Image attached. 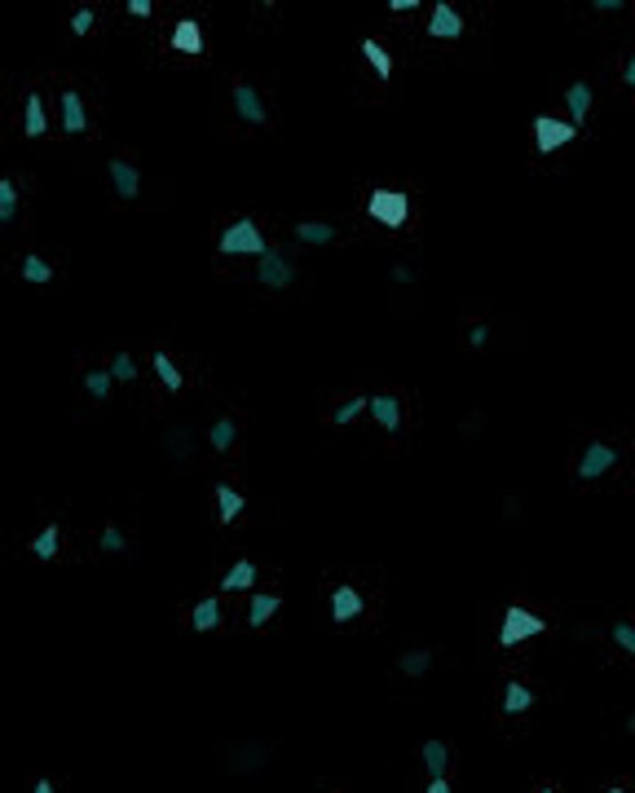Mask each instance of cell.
<instances>
[{"label": "cell", "mask_w": 635, "mask_h": 793, "mask_svg": "<svg viewBox=\"0 0 635 793\" xmlns=\"http://www.w3.org/2000/svg\"><path fill=\"white\" fill-rule=\"evenodd\" d=\"M336 234H340V229L331 226V221H296V226H291V238H296L300 247H327V242H336Z\"/></svg>", "instance_id": "obj_13"}, {"label": "cell", "mask_w": 635, "mask_h": 793, "mask_svg": "<svg viewBox=\"0 0 635 793\" xmlns=\"http://www.w3.org/2000/svg\"><path fill=\"white\" fill-rule=\"evenodd\" d=\"M256 282H260L265 291H287V287L296 282V265H291L278 247H269V251L256 260Z\"/></svg>", "instance_id": "obj_5"}, {"label": "cell", "mask_w": 635, "mask_h": 793, "mask_svg": "<svg viewBox=\"0 0 635 793\" xmlns=\"http://www.w3.org/2000/svg\"><path fill=\"white\" fill-rule=\"evenodd\" d=\"M371 419L380 424L388 437H397V432H401V401H397L393 393H376V397H371Z\"/></svg>", "instance_id": "obj_11"}, {"label": "cell", "mask_w": 635, "mask_h": 793, "mask_svg": "<svg viewBox=\"0 0 635 793\" xmlns=\"http://www.w3.org/2000/svg\"><path fill=\"white\" fill-rule=\"evenodd\" d=\"M256 577H260V568L252 565V560H239V565H230V573L221 577V591H252L256 586Z\"/></svg>", "instance_id": "obj_21"}, {"label": "cell", "mask_w": 635, "mask_h": 793, "mask_svg": "<svg viewBox=\"0 0 635 793\" xmlns=\"http://www.w3.org/2000/svg\"><path fill=\"white\" fill-rule=\"evenodd\" d=\"M111 384H115L111 370H84V393H89L93 401H107V397H111Z\"/></svg>", "instance_id": "obj_31"}, {"label": "cell", "mask_w": 635, "mask_h": 793, "mask_svg": "<svg viewBox=\"0 0 635 793\" xmlns=\"http://www.w3.org/2000/svg\"><path fill=\"white\" fill-rule=\"evenodd\" d=\"M111 190H115L124 203H132V199L141 194V177H137V168H132L128 159H111Z\"/></svg>", "instance_id": "obj_12"}, {"label": "cell", "mask_w": 635, "mask_h": 793, "mask_svg": "<svg viewBox=\"0 0 635 793\" xmlns=\"http://www.w3.org/2000/svg\"><path fill=\"white\" fill-rule=\"evenodd\" d=\"M362 410H371V397H349V401H340V406L331 410V424H336V428H349Z\"/></svg>", "instance_id": "obj_28"}, {"label": "cell", "mask_w": 635, "mask_h": 793, "mask_svg": "<svg viewBox=\"0 0 635 793\" xmlns=\"http://www.w3.org/2000/svg\"><path fill=\"white\" fill-rule=\"evenodd\" d=\"M419 9V0H388V13H410Z\"/></svg>", "instance_id": "obj_40"}, {"label": "cell", "mask_w": 635, "mask_h": 793, "mask_svg": "<svg viewBox=\"0 0 635 793\" xmlns=\"http://www.w3.org/2000/svg\"><path fill=\"white\" fill-rule=\"evenodd\" d=\"M230 767H234V772H260V767H265V745H239Z\"/></svg>", "instance_id": "obj_32"}, {"label": "cell", "mask_w": 635, "mask_h": 793, "mask_svg": "<svg viewBox=\"0 0 635 793\" xmlns=\"http://www.w3.org/2000/svg\"><path fill=\"white\" fill-rule=\"evenodd\" d=\"M605 793H627V789H605Z\"/></svg>", "instance_id": "obj_47"}, {"label": "cell", "mask_w": 635, "mask_h": 793, "mask_svg": "<svg viewBox=\"0 0 635 793\" xmlns=\"http://www.w3.org/2000/svg\"><path fill=\"white\" fill-rule=\"evenodd\" d=\"M221 617H226V613H221V599H217V595H208V599H199V604H194L190 626L203 635V630H217V626H221Z\"/></svg>", "instance_id": "obj_18"}, {"label": "cell", "mask_w": 635, "mask_h": 793, "mask_svg": "<svg viewBox=\"0 0 635 793\" xmlns=\"http://www.w3.org/2000/svg\"><path fill=\"white\" fill-rule=\"evenodd\" d=\"M18 221V186L9 177H0V226L9 229Z\"/></svg>", "instance_id": "obj_29"}, {"label": "cell", "mask_w": 635, "mask_h": 793, "mask_svg": "<svg viewBox=\"0 0 635 793\" xmlns=\"http://www.w3.org/2000/svg\"><path fill=\"white\" fill-rule=\"evenodd\" d=\"M234 115H239L243 123H265V119H269L265 102H260V93H256L248 80H239V84H234Z\"/></svg>", "instance_id": "obj_10"}, {"label": "cell", "mask_w": 635, "mask_h": 793, "mask_svg": "<svg viewBox=\"0 0 635 793\" xmlns=\"http://www.w3.org/2000/svg\"><path fill=\"white\" fill-rule=\"evenodd\" d=\"M609 635H614V644H618V648H627V653L635 657V626H631V622H614V630H609Z\"/></svg>", "instance_id": "obj_35"}, {"label": "cell", "mask_w": 635, "mask_h": 793, "mask_svg": "<svg viewBox=\"0 0 635 793\" xmlns=\"http://www.w3.org/2000/svg\"><path fill=\"white\" fill-rule=\"evenodd\" d=\"M618 467V450L605 446V441H587V450L578 458V480H600Z\"/></svg>", "instance_id": "obj_6"}, {"label": "cell", "mask_w": 635, "mask_h": 793, "mask_svg": "<svg viewBox=\"0 0 635 793\" xmlns=\"http://www.w3.org/2000/svg\"><path fill=\"white\" fill-rule=\"evenodd\" d=\"M234 441H239V419L221 415V419H217V424L208 428V446H212L217 454H226L230 446H234Z\"/></svg>", "instance_id": "obj_22"}, {"label": "cell", "mask_w": 635, "mask_h": 793, "mask_svg": "<svg viewBox=\"0 0 635 793\" xmlns=\"http://www.w3.org/2000/svg\"><path fill=\"white\" fill-rule=\"evenodd\" d=\"M367 217L384 229H401L406 226V217H410V194H401V190H371V199H367Z\"/></svg>", "instance_id": "obj_3"}, {"label": "cell", "mask_w": 635, "mask_h": 793, "mask_svg": "<svg viewBox=\"0 0 635 793\" xmlns=\"http://www.w3.org/2000/svg\"><path fill=\"white\" fill-rule=\"evenodd\" d=\"M98 547H102L107 556H120V551H128V547H124V529L107 525V529H102V538H98Z\"/></svg>", "instance_id": "obj_34"}, {"label": "cell", "mask_w": 635, "mask_h": 793, "mask_svg": "<svg viewBox=\"0 0 635 793\" xmlns=\"http://www.w3.org/2000/svg\"><path fill=\"white\" fill-rule=\"evenodd\" d=\"M22 132H27V137H44V132H49V115H44V102H40V93H27Z\"/></svg>", "instance_id": "obj_20"}, {"label": "cell", "mask_w": 635, "mask_h": 793, "mask_svg": "<svg viewBox=\"0 0 635 793\" xmlns=\"http://www.w3.org/2000/svg\"><path fill=\"white\" fill-rule=\"evenodd\" d=\"M578 137V128L569 119H556V115H534V150L538 155H556L560 146H569Z\"/></svg>", "instance_id": "obj_4"}, {"label": "cell", "mask_w": 635, "mask_h": 793, "mask_svg": "<svg viewBox=\"0 0 635 793\" xmlns=\"http://www.w3.org/2000/svg\"><path fill=\"white\" fill-rule=\"evenodd\" d=\"M565 102H569V123L578 128V123L587 119V111H591L596 93H591V84H587V80H574V84L565 89Z\"/></svg>", "instance_id": "obj_16"}, {"label": "cell", "mask_w": 635, "mask_h": 793, "mask_svg": "<svg viewBox=\"0 0 635 793\" xmlns=\"http://www.w3.org/2000/svg\"><path fill=\"white\" fill-rule=\"evenodd\" d=\"M168 450L172 454H190V432L181 428V432H168Z\"/></svg>", "instance_id": "obj_37"}, {"label": "cell", "mask_w": 635, "mask_h": 793, "mask_svg": "<svg viewBox=\"0 0 635 793\" xmlns=\"http://www.w3.org/2000/svg\"><path fill=\"white\" fill-rule=\"evenodd\" d=\"M428 36H433V40H459V36H464V18H459V9L446 4V0H437L433 13H428Z\"/></svg>", "instance_id": "obj_7"}, {"label": "cell", "mask_w": 635, "mask_h": 793, "mask_svg": "<svg viewBox=\"0 0 635 793\" xmlns=\"http://www.w3.org/2000/svg\"><path fill=\"white\" fill-rule=\"evenodd\" d=\"M282 608V595H274V591H252V604H248V626L260 630V626H269V617Z\"/></svg>", "instance_id": "obj_14"}, {"label": "cell", "mask_w": 635, "mask_h": 793, "mask_svg": "<svg viewBox=\"0 0 635 793\" xmlns=\"http://www.w3.org/2000/svg\"><path fill=\"white\" fill-rule=\"evenodd\" d=\"M419 758H424V767H428V776L437 781V776H446V767H450V745H446V741H424V749H419Z\"/></svg>", "instance_id": "obj_19"}, {"label": "cell", "mask_w": 635, "mask_h": 793, "mask_svg": "<svg viewBox=\"0 0 635 793\" xmlns=\"http://www.w3.org/2000/svg\"><path fill=\"white\" fill-rule=\"evenodd\" d=\"M529 705H534V687L508 683V692H504V714H525Z\"/></svg>", "instance_id": "obj_30"}, {"label": "cell", "mask_w": 635, "mask_h": 793, "mask_svg": "<svg viewBox=\"0 0 635 793\" xmlns=\"http://www.w3.org/2000/svg\"><path fill=\"white\" fill-rule=\"evenodd\" d=\"M543 630H547V622L538 613H529L520 604H508L504 617H499V648H516V644H525V639H534Z\"/></svg>", "instance_id": "obj_2"}, {"label": "cell", "mask_w": 635, "mask_h": 793, "mask_svg": "<svg viewBox=\"0 0 635 793\" xmlns=\"http://www.w3.org/2000/svg\"><path fill=\"white\" fill-rule=\"evenodd\" d=\"M31 793H53V785H49V781H36V789Z\"/></svg>", "instance_id": "obj_45"}, {"label": "cell", "mask_w": 635, "mask_h": 793, "mask_svg": "<svg viewBox=\"0 0 635 793\" xmlns=\"http://www.w3.org/2000/svg\"><path fill=\"white\" fill-rule=\"evenodd\" d=\"M428 793H455V789H450L446 776H437V781H428Z\"/></svg>", "instance_id": "obj_44"}, {"label": "cell", "mask_w": 635, "mask_h": 793, "mask_svg": "<svg viewBox=\"0 0 635 793\" xmlns=\"http://www.w3.org/2000/svg\"><path fill=\"white\" fill-rule=\"evenodd\" d=\"M58 543H62V525H44V529L31 538V556H36V560H53V556H58Z\"/></svg>", "instance_id": "obj_23"}, {"label": "cell", "mask_w": 635, "mask_h": 793, "mask_svg": "<svg viewBox=\"0 0 635 793\" xmlns=\"http://www.w3.org/2000/svg\"><path fill=\"white\" fill-rule=\"evenodd\" d=\"M243 507H248V498L234 489V485H217V516H221V525H234L239 516H243Z\"/></svg>", "instance_id": "obj_17"}, {"label": "cell", "mask_w": 635, "mask_h": 793, "mask_svg": "<svg viewBox=\"0 0 635 793\" xmlns=\"http://www.w3.org/2000/svg\"><path fill=\"white\" fill-rule=\"evenodd\" d=\"M627 732H631V736H635V710H631V714H627Z\"/></svg>", "instance_id": "obj_46"}, {"label": "cell", "mask_w": 635, "mask_h": 793, "mask_svg": "<svg viewBox=\"0 0 635 793\" xmlns=\"http://www.w3.org/2000/svg\"><path fill=\"white\" fill-rule=\"evenodd\" d=\"M358 617H362V595H358V586L340 582V586L331 591V622H336V626H349V622H358Z\"/></svg>", "instance_id": "obj_8"}, {"label": "cell", "mask_w": 635, "mask_h": 793, "mask_svg": "<svg viewBox=\"0 0 635 793\" xmlns=\"http://www.w3.org/2000/svg\"><path fill=\"white\" fill-rule=\"evenodd\" d=\"M538 793H556V789H538Z\"/></svg>", "instance_id": "obj_48"}, {"label": "cell", "mask_w": 635, "mask_h": 793, "mask_svg": "<svg viewBox=\"0 0 635 793\" xmlns=\"http://www.w3.org/2000/svg\"><path fill=\"white\" fill-rule=\"evenodd\" d=\"M623 84H627V89H635V53L627 58V67H623Z\"/></svg>", "instance_id": "obj_43"}, {"label": "cell", "mask_w": 635, "mask_h": 793, "mask_svg": "<svg viewBox=\"0 0 635 793\" xmlns=\"http://www.w3.org/2000/svg\"><path fill=\"white\" fill-rule=\"evenodd\" d=\"M217 251L221 256H252V260H260L269 251V242H265V234H260V226H256L252 217H239V221H230V226L221 229Z\"/></svg>", "instance_id": "obj_1"}, {"label": "cell", "mask_w": 635, "mask_h": 793, "mask_svg": "<svg viewBox=\"0 0 635 793\" xmlns=\"http://www.w3.org/2000/svg\"><path fill=\"white\" fill-rule=\"evenodd\" d=\"M172 49H177V53H190V58L203 53V27H199L194 18H181V22L172 27Z\"/></svg>", "instance_id": "obj_15"}, {"label": "cell", "mask_w": 635, "mask_h": 793, "mask_svg": "<svg viewBox=\"0 0 635 793\" xmlns=\"http://www.w3.org/2000/svg\"><path fill=\"white\" fill-rule=\"evenodd\" d=\"M591 9H596V13H623L627 4H623V0H591Z\"/></svg>", "instance_id": "obj_39"}, {"label": "cell", "mask_w": 635, "mask_h": 793, "mask_svg": "<svg viewBox=\"0 0 635 793\" xmlns=\"http://www.w3.org/2000/svg\"><path fill=\"white\" fill-rule=\"evenodd\" d=\"M428 666H433V653H428V648H410V653H401V657H397V670H401L406 679L428 675Z\"/></svg>", "instance_id": "obj_25"}, {"label": "cell", "mask_w": 635, "mask_h": 793, "mask_svg": "<svg viewBox=\"0 0 635 793\" xmlns=\"http://www.w3.org/2000/svg\"><path fill=\"white\" fill-rule=\"evenodd\" d=\"M150 366H155V375H159V384H163L168 393H181V370L172 366V357H168V353H155V357H150Z\"/></svg>", "instance_id": "obj_27"}, {"label": "cell", "mask_w": 635, "mask_h": 793, "mask_svg": "<svg viewBox=\"0 0 635 793\" xmlns=\"http://www.w3.org/2000/svg\"><path fill=\"white\" fill-rule=\"evenodd\" d=\"M468 344H472V348H486V344H490V327H486V322L468 327Z\"/></svg>", "instance_id": "obj_38"}, {"label": "cell", "mask_w": 635, "mask_h": 793, "mask_svg": "<svg viewBox=\"0 0 635 793\" xmlns=\"http://www.w3.org/2000/svg\"><path fill=\"white\" fill-rule=\"evenodd\" d=\"M22 278H27V282H40V287H44V282H53V265H49L44 256L27 251V256H22Z\"/></svg>", "instance_id": "obj_26"}, {"label": "cell", "mask_w": 635, "mask_h": 793, "mask_svg": "<svg viewBox=\"0 0 635 793\" xmlns=\"http://www.w3.org/2000/svg\"><path fill=\"white\" fill-rule=\"evenodd\" d=\"M58 107H62V128H67L71 137L89 132V111H84V98H80L75 89H62V93H58Z\"/></svg>", "instance_id": "obj_9"}, {"label": "cell", "mask_w": 635, "mask_h": 793, "mask_svg": "<svg viewBox=\"0 0 635 793\" xmlns=\"http://www.w3.org/2000/svg\"><path fill=\"white\" fill-rule=\"evenodd\" d=\"M93 18H98L93 9H75V18H71V31H75V36H89V31H93Z\"/></svg>", "instance_id": "obj_36"}, {"label": "cell", "mask_w": 635, "mask_h": 793, "mask_svg": "<svg viewBox=\"0 0 635 793\" xmlns=\"http://www.w3.org/2000/svg\"><path fill=\"white\" fill-rule=\"evenodd\" d=\"M393 282H401V287H406V282H415V269H406V265H397V269H393Z\"/></svg>", "instance_id": "obj_42"}, {"label": "cell", "mask_w": 635, "mask_h": 793, "mask_svg": "<svg viewBox=\"0 0 635 793\" xmlns=\"http://www.w3.org/2000/svg\"><path fill=\"white\" fill-rule=\"evenodd\" d=\"M358 53L376 67V75H380V80H393V58H388V49H384L380 40H362V44H358Z\"/></svg>", "instance_id": "obj_24"}, {"label": "cell", "mask_w": 635, "mask_h": 793, "mask_svg": "<svg viewBox=\"0 0 635 793\" xmlns=\"http://www.w3.org/2000/svg\"><path fill=\"white\" fill-rule=\"evenodd\" d=\"M128 13H137V18H150V0H128Z\"/></svg>", "instance_id": "obj_41"}, {"label": "cell", "mask_w": 635, "mask_h": 793, "mask_svg": "<svg viewBox=\"0 0 635 793\" xmlns=\"http://www.w3.org/2000/svg\"><path fill=\"white\" fill-rule=\"evenodd\" d=\"M111 375H115V384H132V379H137L132 353H115V357H111Z\"/></svg>", "instance_id": "obj_33"}]
</instances>
